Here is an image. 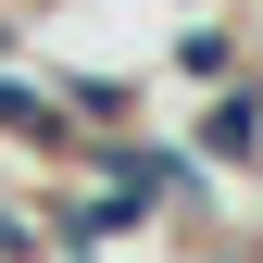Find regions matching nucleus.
Returning <instances> with one entry per match:
<instances>
[{
	"mask_svg": "<svg viewBox=\"0 0 263 263\" xmlns=\"http://www.w3.org/2000/svg\"><path fill=\"white\" fill-rule=\"evenodd\" d=\"M176 76H188V88H213V101H226V88H251V50H238V25H226V13H188V38H176Z\"/></svg>",
	"mask_w": 263,
	"mask_h": 263,
	"instance_id": "1",
	"label": "nucleus"
}]
</instances>
